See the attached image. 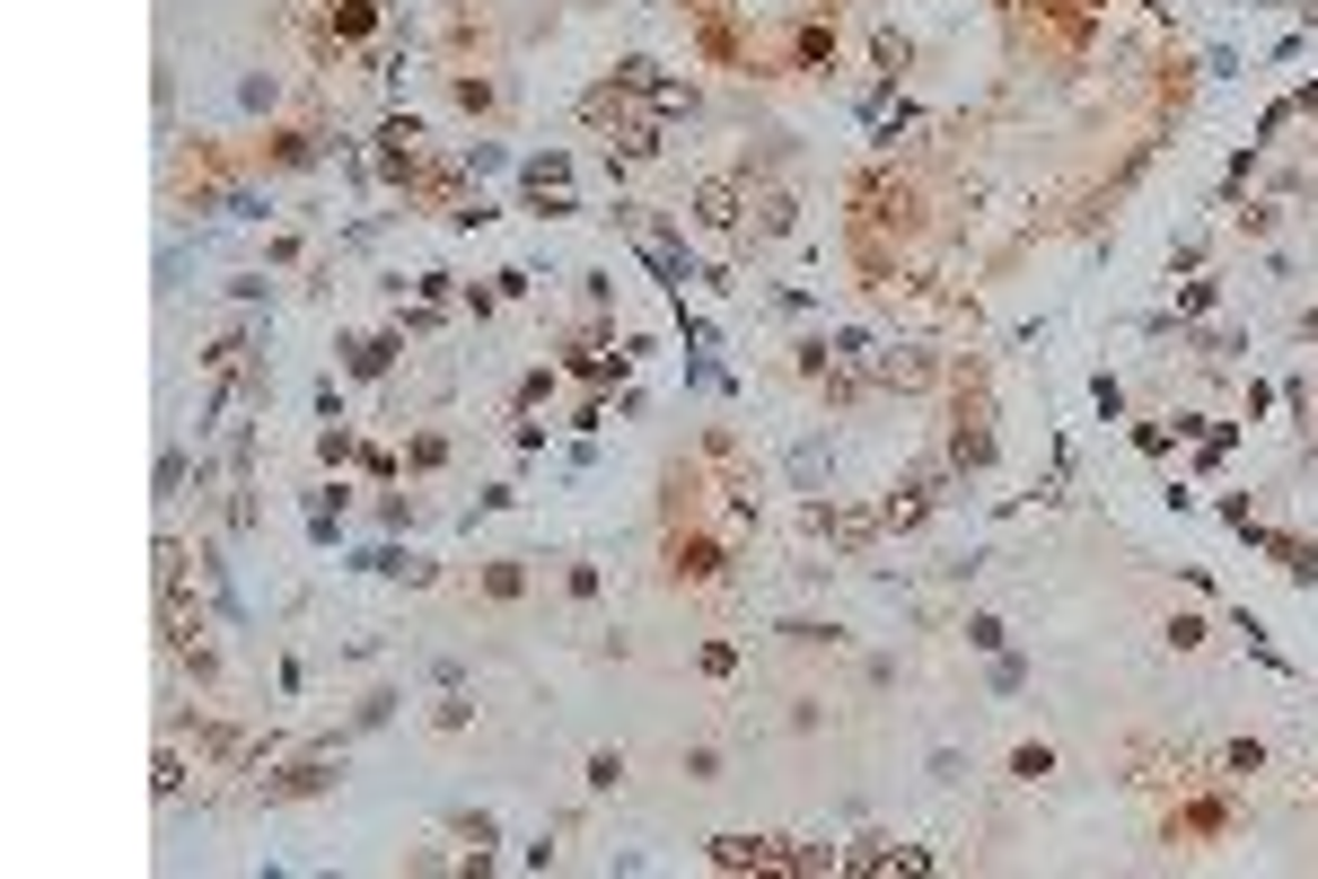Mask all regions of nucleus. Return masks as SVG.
Segmentation results:
<instances>
[{"instance_id": "1", "label": "nucleus", "mask_w": 1318, "mask_h": 879, "mask_svg": "<svg viewBox=\"0 0 1318 879\" xmlns=\"http://www.w3.org/2000/svg\"><path fill=\"white\" fill-rule=\"evenodd\" d=\"M624 783V756H590V791H615Z\"/></svg>"}]
</instances>
